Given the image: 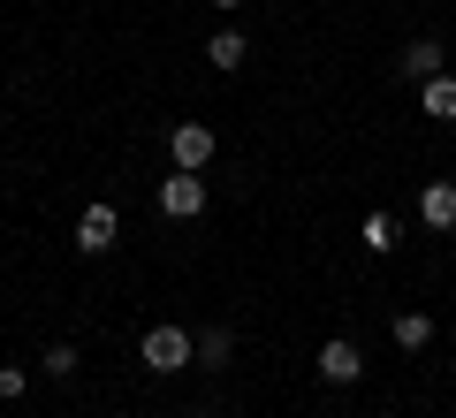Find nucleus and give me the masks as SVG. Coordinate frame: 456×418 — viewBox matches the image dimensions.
<instances>
[{
    "mask_svg": "<svg viewBox=\"0 0 456 418\" xmlns=\"http://www.w3.org/2000/svg\"><path fill=\"white\" fill-rule=\"evenodd\" d=\"M191 357H198V335H191V327H145V335H137V365H145V373H183V365H191Z\"/></svg>",
    "mask_w": 456,
    "mask_h": 418,
    "instance_id": "nucleus-1",
    "label": "nucleus"
},
{
    "mask_svg": "<svg viewBox=\"0 0 456 418\" xmlns=\"http://www.w3.org/2000/svg\"><path fill=\"white\" fill-rule=\"evenodd\" d=\"M160 213H167V221H198V213H206V183H198V168H175V176L160 183Z\"/></svg>",
    "mask_w": 456,
    "mask_h": 418,
    "instance_id": "nucleus-2",
    "label": "nucleus"
},
{
    "mask_svg": "<svg viewBox=\"0 0 456 418\" xmlns=\"http://www.w3.org/2000/svg\"><path fill=\"white\" fill-rule=\"evenodd\" d=\"M114 236H122V213H114V206H84L77 213V251L84 258H107Z\"/></svg>",
    "mask_w": 456,
    "mask_h": 418,
    "instance_id": "nucleus-3",
    "label": "nucleus"
},
{
    "mask_svg": "<svg viewBox=\"0 0 456 418\" xmlns=\"http://www.w3.org/2000/svg\"><path fill=\"white\" fill-rule=\"evenodd\" d=\"M167 152H175V168H198V176H206L213 129H206V122H175V129H167Z\"/></svg>",
    "mask_w": 456,
    "mask_h": 418,
    "instance_id": "nucleus-4",
    "label": "nucleus"
},
{
    "mask_svg": "<svg viewBox=\"0 0 456 418\" xmlns=\"http://www.w3.org/2000/svg\"><path fill=\"white\" fill-rule=\"evenodd\" d=\"M358 373H365V357H358V342H320V381L327 388H350V381H358Z\"/></svg>",
    "mask_w": 456,
    "mask_h": 418,
    "instance_id": "nucleus-5",
    "label": "nucleus"
},
{
    "mask_svg": "<svg viewBox=\"0 0 456 418\" xmlns=\"http://www.w3.org/2000/svg\"><path fill=\"white\" fill-rule=\"evenodd\" d=\"M419 221L434 228V236H449L456 228V183H426L419 191Z\"/></svg>",
    "mask_w": 456,
    "mask_h": 418,
    "instance_id": "nucleus-6",
    "label": "nucleus"
},
{
    "mask_svg": "<svg viewBox=\"0 0 456 418\" xmlns=\"http://www.w3.org/2000/svg\"><path fill=\"white\" fill-rule=\"evenodd\" d=\"M244 61H251V38H244V31H213V38H206V69H221V77H236Z\"/></svg>",
    "mask_w": 456,
    "mask_h": 418,
    "instance_id": "nucleus-7",
    "label": "nucleus"
},
{
    "mask_svg": "<svg viewBox=\"0 0 456 418\" xmlns=\"http://www.w3.org/2000/svg\"><path fill=\"white\" fill-rule=\"evenodd\" d=\"M395 69H403L411 84H426V77H441V69H449V53H441V38H411V46H403V61H395Z\"/></svg>",
    "mask_w": 456,
    "mask_h": 418,
    "instance_id": "nucleus-8",
    "label": "nucleus"
},
{
    "mask_svg": "<svg viewBox=\"0 0 456 418\" xmlns=\"http://www.w3.org/2000/svg\"><path fill=\"white\" fill-rule=\"evenodd\" d=\"M419 107L434 114V122H456V77H449V69H441V77H426V84H419Z\"/></svg>",
    "mask_w": 456,
    "mask_h": 418,
    "instance_id": "nucleus-9",
    "label": "nucleus"
},
{
    "mask_svg": "<svg viewBox=\"0 0 456 418\" xmlns=\"http://www.w3.org/2000/svg\"><path fill=\"white\" fill-rule=\"evenodd\" d=\"M228 357H236V335H228V327H198V357H191V365H206V373H221Z\"/></svg>",
    "mask_w": 456,
    "mask_h": 418,
    "instance_id": "nucleus-10",
    "label": "nucleus"
},
{
    "mask_svg": "<svg viewBox=\"0 0 456 418\" xmlns=\"http://www.w3.org/2000/svg\"><path fill=\"white\" fill-rule=\"evenodd\" d=\"M395 236H403V228H395V213H365V221H358V243H365V251H380V258L395 251Z\"/></svg>",
    "mask_w": 456,
    "mask_h": 418,
    "instance_id": "nucleus-11",
    "label": "nucleus"
},
{
    "mask_svg": "<svg viewBox=\"0 0 456 418\" xmlns=\"http://www.w3.org/2000/svg\"><path fill=\"white\" fill-rule=\"evenodd\" d=\"M77 365H84V357H77V342H53V350L38 357V373H46V381H77Z\"/></svg>",
    "mask_w": 456,
    "mask_h": 418,
    "instance_id": "nucleus-12",
    "label": "nucleus"
},
{
    "mask_svg": "<svg viewBox=\"0 0 456 418\" xmlns=\"http://www.w3.org/2000/svg\"><path fill=\"white\" fill-rule=\"evenodd\" d=\"M426 342H434V320L426 312H403L395 320V350H426Z\"/></svg>",
    "mask_w": 456,
    "mask_h": 418,
    "instance_id": "nucleus-13",
    "label": "nucleus"
},
{
    "mask_svg": "<svg viewBox=\"0 0 456 418\" xmlns=\"http://www.w3.org/2000/svg\"><path fill=\"white\" fill-rule=\"evenodd\" d=\"M23 388H31V373H23V365H0V403H23Z\"/></svg>",
    "mask_w": 456,
    "mask_h": 418,
    "instance_id": "nucleus-14",
    "label": "nucleus"
},
{
    "mask_svg": "<svg viewBox=\"0 0 456 418\" xmlns=\"http://www.w3.org/2000/svg\"><path fill=\"white\" fill-rule=\"evenodd\" d=\"M213 8H221V16H236V8H244V0H213Z\"/></svg>",
    "mask_w": 456,
    "mask_h": 418,
    "instance_id": "nucleus-15",
    "label": "nucleus"
}]
</instances>
